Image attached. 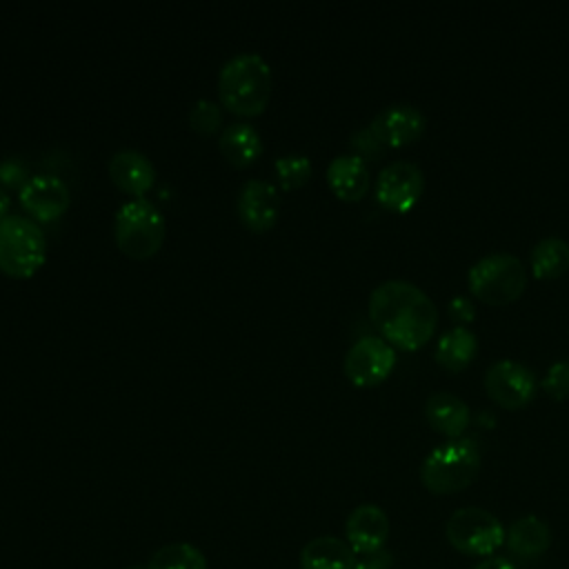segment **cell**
Masks as SVG:
<instances>
[{
    "label": "cell",
    "instance_id": "cell-1",
    "mask_svg": "<svg viewBox=\"0 0 569 569\" xmlns=\"http://www.w3.org/2000/svg\"><path fill=\"white\" fill-rule=\"evenodd\" d=\"M369 318L389 345L416 351L433 336L438 309L418 284L385 280L369 296Z\"/></svg>",
    "mask_w": 569,
    "mask_h": 569
},
{
    "label": "cell",
    "instance_id": "cell-2",
    "mask_svg": "<svg viewBox=\"0 0 569 569\" xmlns=\"http://www.w3.org/2000/svg\"><path fill=\"white\" fill-rule=\"evenodd\" d=\"M271 69L258 53H238L218 73L220 104L240 118L260 116L271 100Z\"/></svg>",
    "mask_w": 569,
    "mask_h": 569
},
{
    "label": "cell",
    "instance_id": "cell-3",
    "mask_svg": "<svg viewBox=\"0 0 569 569\" xmlns=\"http://www.w3.org/2000/svg\"><path fill=\"white\" fill-rule=\"evenodd\" d=\"M482 465L478 442L473 438H451L433 447L420 465V482L440 496L458 493L467 489Z\"/></svg>",
    "mask_w": 569,
    "mask_h": 569
},
{
    "label": "cell",
    "instance_id": "cell-4",
    "mask_svg": "<svg viewBox=\"0 0 569 569\" xmlns=\"http://www.w3.org/2000/svg\"><path fill=\"white\" fill-rule=\"evenodd\" d=\"M164 236V216L153 202L144 198H133L118 209L113 222V238L124 256L133 260H149L160 251Z\"/></svg>",
    "mask_w": 569,
    "mask_h": 569
},
{
    "label": "cell",
    "instance_id": "cell-5",
    "mask_svg": "<svg viewBox=\"0 0 569 569\" xmlns=\"http://www.w3.org/2000/svg\"><path fill=\"white\" fill-rule=\"evenodd\" d=\"M47 258V240L40 227L27 218L9 213L0 220V271L9 278H31Z\"/></svg>",
    "mask_w": 569,
    "mask_h": 569
},
{
    "label": "cell",
    "instance_id": "cell-6",
    "mask_svg": "<svg viewBox=\"0 0 569 569\" xmlns=\"http://www.w3.org/2000/svg\"><path fill=\"white\" fill-rule=\"evenodd\" d=\"M467 282L482 302L507 305L525 291L527 269L513 253H489L469 267Z\"/></svg>",
    "mask_w": 569,
    "mask_h": 569
},
{
    "label": "cell",
    "instance_id": "cell-7",
    "mask_svg": "<svg viewBox=\"0 0 569 569\" xmlns=\"http://www.w3.org/2000/svg\"><path fill=\"white\" fill-rule=\"evenodd\" d=\"M445 536L456 551L489 558L493 551H498V547L505 545L507 531L491 511L482 507H462L449 516Z\"/></svg>",
    "mask_w": 569,
    "mask_h": 569
},
{
    "label": "cell",
    "instance_id": "cell-8",
    "mask_svg": "<svg viewBox=\"0 0 569 569\" xmlns=\"http://www.w3.org/2000/svg\"><path fill=\"white\" fill-rule=\"evenodd\" d=\"M396 365L393 347L378 336H362L345 356V376L356 387H376L391 373Z\"/></svg>",
    "mask_w": 569,
    "mask_h": 569
},
{
    "label": "cell",
    "instance_id": "cell-9",
    "mask_svg": "<svg viewBox=\"0 0 569 569\" xmlns=\"http://www.w3.org/2000/svg\"><path fill=\"white\" fill-rule=\"evenodd\" d=\"M485 391L502 409H520L536 396V376L516 360H498L485 373Z\"/></svg>",
    "mask_w": 569,
    "mask_h": 569
},
{
    "label": "cell",
    "instance_id": "cell-10",
    "mask_svg": "<svg viewBox=\"0 0 569 569\" xmlns=\"http://www.w3.org/2000/svg\"><path fill=\"white\" fill-rule=\"evenodd\" d=\"M425 191V176L418 164L398 160L387 164L376 180V200L396 213L409 211Z\"/></svg>",
    "mask_w": 569,
    "mask_h": 569
},
{
    "label": "cell",
    "instance_id": "cell-11",
    "mask_svg": "<svg viewBox=\"0 0 569 569\" xmlns=\"http://www.w3.org/2000/svg\"><path fill=\"white\" fill-rule=\"evenodd\" d=\"M20 204L27 211V218L33 222H53L58 220L71 202L67 184L56 176H31V180L20 189Z\"/></svg>",
    "mask_w": 569,
    "mask_h": 569
},
{
    "label": "cell",
    "instance_id": "cell-12",
    "mask_svg": "<svg viewBox=\"0 0 569 569\" xmlns=\"http://www.w3.org/2000/svg\"><path fill=\"white\" fill-rule=\"evenodd\" d=\"M369 127L385 147H405L422 136L427 118L418 107L398 102L385 107Z\"/></svg>",
    "mask_w": 569,
    "mask_h": 569
},
{
    "label": "cell",
    "instance_id": "cell-13",
    "mask_svg": "<svg viewBox=\"0 0 569 569\" xmlns=\"http://www.w3.org/2000/svg\"><path fill=\"white\" fill-rule=\"evenodd\" d=\"M238 218L240 222L253 231L264 233L269 231L280 211V196L276 187L267 180H247L238 193Z\"/></svg>",
    "mask_w": 569,
    "mask_h": 569
},
{
    "label": "cell",
    "instance_id": "cell-14",
    "mask_svg": "<svg viewBox=\"0 0 569 569\" xmlns=\"http://www.w3.org/2000/svg\"><path fill=\"white\" fill-rule=\"evenodd\" d=\"M347 545L353 549V553H373L385 549V542L389 538V518L378 505H358L349 516L345 525Z\"/></svg>",
    "mask_w": 569,
    "mask_h": 569
},
{
    "label": "cell",
    "instance_id": "cell-15",
    "mask_svg": "<svg viewBox=\"0 0 569 569\" xmlns=\"http://www.w3.org/2000/svg\"><path fill=\"white\" fill-rule=\"evenodd\" d=\"M109 176L122 193L142 198L153 187L156 169L144 153L122 149L109 160Z\"/></svg>",
    "mask_w": 569,
    "mask_h": 569
},
{
    "label": "cell",
    "instance_id": "cell-16",
    "mask_svg": "<svg viewBox=\"0 0 569 569\" xmlns=\"http://www.w3.org/2000/svg\"><path fill=\"white\" fill-rule=\"evenodd\" d=\"M505 545L511 556H516L525 562L538 560L551 547V529H549L547 520H542L540 516L527 513V516L518 518L507 529Z\"/></svg>",
    "mask_w": 569,
    "mask_h": 569
},
{
    "label": "cell",
    "instance_id": "cell-17",
    "mask_svg": "<svg viewBox=\"0 0 569 569\" xmlns=\"http://www.w3.org/2000/svg\"><path fill=\"white\" fill-rule=\"evenodd\" d=\"M327 182L333 196L345 202H358L371 184L367 162L358 156H338L327 167Z\"/></svg>",
    "mask_w": 569,
    "mask_h": 569
},
{
    "label": "cell",
    "instance_id": "cell-18",
    "mask_svg": "<svg viewBox=\"0 0 569 569\" xmlns=\"http://www.w3.org/2000/svg\"><path fill=\"white\" fill-rule=\"evenodd\" d=\"M427 422L442 436L460 438L469 425V407L462 398L449 391H436L425 402Z\"/></svg>",
    "mask_w": 569,
    "mask_h": 569
},
{
    "label": "cell",
    "instance_id": "cell-19",
    "mask_svg": "<svg viewBox=\"0 0 569 569\" xmlns=\"http://www.w3.org/2000/svg\"><path fill=\"white\" fill-rule=\"evenodd\" d=\"M218 149L229 164L238 169L251 167L262 153L260 133L247 122L227 124L218 138Z\"/></svg>",
    "mask_w": 569,
    "mask_h": 569
},
{
    "label": "cell",
    "instance_id": "cell-20",
    "mask_svg": "<svg viewBox=\"0 0 569 569\" xmlns=\"http://www.w3.org/2000/svg\"><path fill=\"white\" fill-rule=\"evenodd\" d=\"M353 549L336 536H318L300 551V569H353Z\"/></svg>",
    "mask_w": 569,
    "mask_h": 569
},
{
    "label": "cell",
    "instance_id": "cell-21",
    "mask_svg": "<svg viewBox=\"0 0 569 569\" xmlns=\"http://www.w3.org/2000/svg\"><path fill=\"white\" fill-rule=\"evenodd\" d=\"M476 333L467 327H453L440 336L436 345V360L449 371H460L476 358Z\"/></svg>",
    "mask_w": 569,
    "mask_h": 569
},
{
    "label": "cell",
    "instance_id": "cell-22",
    "mask_svg": "<svg viewBox=\"0 0 569 569\" xmlns=\"http://www.w3.org/2000/svg\"><path fill=\"white\" fill-rule=\"evenodd\" d=\"M531 269L540 280H551L569 269V242L558 236H547L531 249Z\"/></svg>",
    "mask_w": 569,
    "mask_h": 569
},
{
    "label": "cell",
    "instance_id": "cell-23",
    "mask_svg": "<svg viewBox=\"0 0 569 569\" xmlns=\"http://www.w3.org/2000/svg\"><path fill=\"white\" fill-rule=\"evenodd\" d=\"M149 569H207V558L189 542H171L153 553Z\"/></svg>",
    "mask_w": 569,
    "mask_h": 569
},
{
    "label": "cell",
    "instance_id": "cell-24",
    "mask_svg": "<svg viewBox=\"0 0 569 569\" xmlns=\"http://www.w3.org/2000/svg\"><path fill=\"white\" fill-rule=\"evenodd\" d=\"M276 173L278 182L284 191H293L302 187L311 178V160L307 156H282L276 160Z\"/></svg>",
    "mask_w": 569,
    "mask_h": 569
},
{
    "label": "cell",
    "instance_id": "cell-25",
    "mask_svg": "<svg viewBox=\"0 0 569 569\" xmlns=\"http://www.w3.org/2000/svg\"><path fill=\"white\" fill-rule=\"evenodd\" d=\"M189 124L200 136H211L222 127V109L218 102L198 100L189 111Z\"/></svg>",
    "mask_w": 569,
    "mask_h": 569
},
{
    "label": "cell",
    "instance_id": "cell-26",
    "mask_svg": "<svg viewBox=\"0 0 569 569\" xmlns=\"http://www.w3.org/2000/svg\"><path fill=\"white\" fill-rule=\"evenodd\" d=\"M545 391L556 398V400H567L569 398V360H558L553 362L542 380Z\"/></svg>",
    "mask_w": 569,
    "mask_h": 569
},
{
    "label": "cell",
    "instance_id": "cell-27",
    "mask_svg": "<svg viewBox=\"0 0 569 569\" xmlns=\"http://www.w3.org/2000/svg\"><path fill=\"white\" fill-rule=\"evenodd\" d=\"M29 180H31V176H29V167L24 162H20L18 158L0 160V184L4 189H16L20 193V189Z\"/></svg>",
    "mask_w": 569,
    "mask_h": 569
},
{
    "label": "cell",
    "instance_id": "cell-28",
    "mask_svg": "<svg viewBox=\"0 0 569 569\" xmlns=\"http://www.w3.org/2000/svg\"><path fill=\"white\" fill-rule=\"evenodd\" d=\"M351 147L358 151L356 156L367 160V158H378L385 151V144L376 138V133L371 131V127L360 129L353 138H351Z\"/></svg>",
    "mask_w": 569,
    "mask_h": 569
},
{
    "label": "cell",
    "instance_id": "cell-29",
    "mask_svg": "<svg viewBox=\"0 0 569 569\" xmlns=\"http://www.w3.org/2000/svg\"><path fill=\"white\" fill-rule=\"evenodd\" d=\"M447 313H449V318H451L453 322H458V327H462L465 322H471V320H473L476 307H473V302H471L469 298H465V296H453L451 302H449V307H447Z\"/></svg>",
    "mask_w": 569,
    "mask_h": 569
},
{
    "label": "cell",
    "instance_id": "cell-30",
    "mask_svg": "<svg viewBox=\"0 0 569 569\" xmlns=\"http://www.w3.org/2000/svg\"><path fill=\"white\" fill-rule=\"evenodd\" d=\"M391 567H393V556L387 549H380L373 553H362L353 562V569H391Z\"/></svg>",
    "mask_w": 569,
    "mask_h": 569
},
{
    "label": "cell",
    "instance_id": "cell-31",
    "mask_svg": "<svg viewBox=\"0 0 569 569\" xmlns=\"http://www.w3.org/2000/svg\"><path fill=\"white\" fill-rule=\"evenodd\" d=\"M473 569H518L509 558L502 556H489L485 560H480Z\"/></svg>",
    "mask_w": 569,
    "mask_h": 569
},
{
    "label": "cell",
    "instance_id": "cell-32",
    "mask_svg": "<svg viewBox=\"0 0 569 569\" xmlns=\"http://www.w3.org/2000/svg\"><path fill=\"white\" fill-rule=\"evenodd\" d=\"M9 207H11V200H9L7 191L0 187V220H4L9 216Z\"/></svg>",
    "mask_w": 569,
    "mask_h": 569
},
{
    "label": "cell",
    "instance_id": "cell-33",
    "mask_svg": "<svg viewBox=\"0 0 569 569\" xmlns=\"http://www.w3.org/2000/svg\"><path fill=\"white\" fill-rule=\"evenodd\" d=\"M131 569H149V565L147 567H131Z\"/></svg>",
    "mask_w": 569,
    "mask_h": 569
}]
</instances>
